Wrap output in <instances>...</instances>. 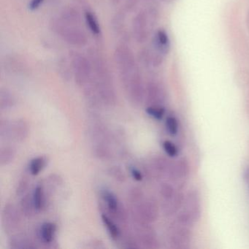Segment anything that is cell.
I'll return each mask as SVG.
<instances>
[{"mask_svg":"<svg viewBox=\"0 0 249 249\" xmlns=\"http://www.w3.org/2000/svg\"><path fill=\"white\" fill-rule=\"evenodd\" d=\"M88 57L92 65L94 85L100 101L108 106L115 104L116 92L113 77L107 61L103 55L94 48L89 50Z\"/></svg>","mask_w":249,"mask_h":249,"instance_id":"cell-1","label":"cell"},{"mask_svg":"<svg viewBox=\"0 0 249 249\" xmlns=\"http://www.w3.org/2000/svg\"><path fill=\"white\" fill-rule=\"evenodd\" d=\"M158 17V11L154 7L141 10L135 15L132 20V30L137 43H144L147 41Z\"/></svg>","mask_w":249,"mask_h":249,"instance_id":"cell-2","label":"cell"},{"mask_svg":"<svg viewBox=\"0 0 249 249\" xmlns=\"http://www.w3.org/2000/svg\"><path fill=\"white\" fill-rule=\"evenodd\" d=\"M51 30L62 40L75 47H84L88 43L87 34L79 26L67 24L59 17L50 21Z\"/></svg>","mask_w":249,"mask_h":249,"instance_id":"cell-3","label":"cell"},{"mask_svg":"<svg viewBox=\"0 0 249 249\" xmlns=\"http://www.w3.org/2000/svg\"><path fill=\"white\" fill-rule=\"evenodd\" d=\"M183 210L178 215L176 221L193 227L202 215L200 195L196 189H191L186 194L183 202Z\"/></svg>","mask_w":249,"mask_h":249,"instance_id":"cell-4","label":"cell"},{"mask_svg":"<svg viewBox=\"0 0 249 249\" xmlns=\"http://www.w3.org/2000/svg\"><path fill=\"white\" fill-rule=\"evenodd\" d=\"M71 65L75 82L79 87H85L92 81V65L88 56L79 52H71Z\"/></svg>","mask_w":249,"mask_h":249,"instance_id":"cell-5","label":"cell"},{"mask_svg":"<svg viewBox=\"0 0 249 249\" xmlns=\"http://www.w3.org/2000/svg\"><path fill=\"white\" fill-rule=\"evenodd\" d=\"M114 59L120 77L139 69L133 52L126 45H121L116 47Z\"/></svg>","mask_w":249,"mask_h":249,"instance_id":"cell-6","label":"cell"},{"mask_svg":"<svg viewBox=\"0 0 249 249\" xmlns=\"http://www.w3.org/2000/svg\"><path fill=\"white\" fill-rule=\"evenodd\" d=\"M192 227L176 221V224L172 227L169 234L170 246L175 249H188L193 239Z\"/></svg>","mask_w":249,"mask_h":249,"instance_id":"cell-7","label":"cell"},{"mask_svg":"<svg viewBox=\"0 0 249 249\" xmlns=\"http://www.w3.org/2000/svg\"><path fill=\"white\" fill-rule=\"evenodd\" d=\"M136 209L138 221L141 224H149L157 221L159 217L158 204L154 199L141 200Z\"/></svg>","mask_w":249,"mask_h":249,"instance_id":"cell-8","label":"cell"},{"mask_svg":"<svg viewBox=\"0 0 249 249\" xmlns=\"http://www.w3.org/2000/svg\"><path fill=\"white\" fill-rule=\"evenodd\" d=\"M167 91L161 83L158 81H150L145 87V99L149 106H160L167 100Z\"/></svg>","mask_w":249,"mask_h":249,"instance_id":"cell-9","label":"cell"},{"mask_svg":"<svg viewBox=\"0 0 249 249\" xmlns=\"http://www.w3.org/2000/svg\"><path fill=\"white\" fill-rule=\"evenodd\" d=\"M103 200L107 205L109 213L113 215V218L118 221H126V215L124 208L121 206L119 200L112 192L109 191H103L102 194Z\"/></svg>","mask_w":249,"mask_h":249,"instance_id":"cell-10","label":"cell"},{"mask_svg":"<svg viewBox=\"0 0 249 249\" xmlns=\"http://www.w3.org/2000/svg\"><path fill=\"white\" fill-rule=\"evenodd\" d=\"M2 221L4 229L8 232L17 230L20 224V217L14 205H5L2 213Z\"/></svg>","mask_w":249,"mask_h":249,"instance_id":"cell-11","label":"cell"},{"mask_svg":"<svg viewBox=\"0 0 249 249\" xmlns=\"http://www.w3.org/2000/svg\"><path fill=\"white\" fill-rule=\"evenodd\" d=\"M30 132L28 124L24 120L14 121L9 122L8 126V139L17 142H21L27 138Z\"/></svg>","mask_w":249,"mask_h":249,"instance_id":"cell-12","label":"cell"},{"mask_svg":"<svg viewBox=\"0 0 249 249\" xmlns=\"http://www.w3.org/2000/svg\"><path fill=\"white\" fill-rule=\"evenodd\" d=\"M153 50L162 56L168 54L170 51V40L168 34L164 29H159L153 38Z\"/></svg>","mask_w":249,"mask_h":249,"instance_id":"cell-13","label":"cell"},{"mask_svg":"<svg viewBox=\"0 0 249 249\" xmlns=\"http://www.w3.org/2000/svg\"><path fill=\"white\" fill-rule=\"evenodd\" d=\"M190 173V165L187 159L181 158L176 163H173L169 172V176L173 180H184Z\"/></svg>","mask_w":249,"mask_h":249,"instance_id":"cell-14","label":"cell"},{"mask_svg":"<svg viewBox=\"0 0 249 249\" xmlns=\"http://www.w3.org/2000/svg\"><path fill=\"white\" fill-rule=\"evenodd\" d=\"M184 198L185 196L181 192H176L171 199L164 200L162 206L164 215L170 216L176 214L183 206Z\"/></svg>","mask_w":249,"mask_h":249,"instance_id":"cell-15","label":"cell"},{"mask_svg":"<svg viewBox=\"0 0 249 249\" xmlns=\"http://www.w3.org/2000/svg\"><path fill=\"white\" fill-rule=\"evenodd\" d=\"M59 18L64 22L71 25L79 26L81 24V16L78 7L68 6L63 8Z\"/></svg>","mask_w":249,"mask_h":249,"instance_id":"cell-16","label":"cell"},{"mask_svg":"<svg viewBox=\"0 0 249 249\" xmlns=\"http://www.w3.org/2000/svg\"><path fill=\"white\" fill-rule=\"evenodd\" d=\"M148 224L145 225L143 231L140 234V241L143 247L147 249H158L160 247L159 240L155 233L151 230L146 228Z\"/></svg>","mask_w":249,"mask_h":249,"instance_id":"cell-17","label":"cell"},{"mask_svg":"<svg viewBox=\"0 0 249 249\" xmlns=\"http://www.w3.org/2000/svg\"><path fill=\"white\" fill-rule=\"evenodd\" d=\"M84 17H85L86 24L88 27L89 30L91 32L93 36L96 37H99L101 35V28H100V24L95 14L89 10H85L84 11Z\"/></svg>","mask_w":249,"mask_h":249,"instance_id":"cell-18","label":"cell"},{"mask_svg":"<svg viewBox=\"0 0 249 249\" xmlns=\"http://www.w3.org/2000/svg\"><path fill=\"white\" fill-rule=\"evenodd\" d=\"M56 224L52 222H46L40 227V234L44 243H50L53 241L56 234Z\"/></svg>","mask_w":249,"mask_h":249,"instance_id":"cell-19","label":"cell"},{"mask_svg":"<svg viewBox=\"0 0 249 249\" xmlns=\"http://www.w3.org/2000/svg\"><path fill=\"white\" fill-rule=\"evenodd\" d=\"M15 104V98L12 93L6 89L0 91V108L2 110H10Z\"/></svg>","mask_w":249,"mask_h":249,"instance_id":"cell-20","label":"cell"},{"mask_svg":"<svg viewBox=\"0 0 249 249\" xmlns=\"http://www.w3.org/2000/svg\"><path fill=\"white\" fill-rule=\"evenodd\" d=\"M21 208L23 213L27 217H31L37 211L35 205L33 195H27L21 199Z\"/></svg>","mask_w":249,"mask_h":249,"instance_id":"cell-21","label":"cell"},{"mask_svg":"<svg viewBox=\"0 0 249 249\" xmlns=\"http://www.w3.org/2000/svg\"><path fill=\"white\" fill-rule=\"evenodd\" d=\"M102 220H103V224L107 228V231H108L110 237L113 240H117L120 237V230H119L117 225L115 224L114 221L108 215H106V214L102 215Z\"/></svg>","mask_w":249,"mask_h":249,"instance_id":"cell-22","label":"cell"},{"mask_svg":"<svg viewBox=\"0 0 249 249\" xmlns=\"http://www.w3.org/2000/svg\"><path fill=\"white\" fill-rule=\"evenodd\" d=\"M16 151L13 147L4 146L0 150V164L1 166L8 165L14 161Z\"/></svg>","mask_w":249,"mask_h":249,"instance_id":"cell-23","label":"cell"},{"mask_svg":"<svg viewBox=\"0 0 249 249\" xmlns=\"http://www.w3.org/2000/svg\"><path fill=\"white\" fill-rule=\"evenodd\" d=\"M33 195L36 210L37 211H42L46 205V196L43 186L40 185L36 186Z\"/></svg>","mask_w":249,"mask_h":249,"instance_id":"cell-24","label":"cell"},{"mask_svg":"<svg viewBox=\"0 0 249 249\" xmlns=\"http://www.w3.org/2000/svg\"><path fill=\"white\" fill-rule=\"evenodd\" d=\"M171 165V163L162 157H157L154 161V167L158 174H169Z\"/></svg>","mask_w":249,"mask_h":249,"instance_id":"cell-25","label":"cell"},{"mask_svg":"<svg viewBox=\"0 0 249 249\" xmlns=\"http://www.w3.org/2000/svg\"><path fill=\"white\" fill-rule=\"evenodd\" d=\"M46 159L44 157H39L33 159L30 164V173L33 176H37L44 168L46 164Z\"/></svg>","mask_w":249,"mask_h":249,"instance_id":"cell-26","label":"cell"},{"mask_svg":"<svg viewBox=\"0 0 249 249\" xmlns=\"http://www.w3.org/2000/svg\"><path fill=\"white\" fill-rule=\"evenodd\" d=\"M145 111L150 116L157 120H161L165 114V109L164 106H149L147 107Z\"/></svg>","mask_w":249,"mask_h":249,"instance_id":"cell-27","label":"cell"},{"mask_svg":"<svg viewBox=\"0 0 249 249\" xmlns=\"http://www.w3.org/2000/svg\"><path fill=\"white\" fill-rule=\"evenodd\" d=\"M11 248L13 249H33L35 246H33V243L27 240L26 237H16L11 240Z\"/></svg>","mask_w":249,"mask_h":249,"instance_id":"cell-28","label":"cell"},{"mask_svg":"<svg viewBox=\"0 0 249 249\" xmlns=\"http://www.w3.org/2000/svg\"><path fill=\"white\" fill-rule=\"evenodd\" d=\"M166 128L172 136H176L178 132V122L175 116H169L166 119Z\"/></svg>","mask_w":249,"mask_h":249,"instance_id":"cell-29","label":"cell"},{"mask_svg":"<svg viewBox=\"0 0 249 249\" xmlns=\"http://www.w3.org/2000/svg\"><path fill=\"white\" fill-rule=\"evenodd\" d=\"M176 194V189L170 183H164L161 184L160 187V195L164 200L171 199Z\"/></svg>","mask_w":249,"mask_h":249,"instance_id":"cell-30","label":"cell"},{"mask_svg":"<svg viewBox=\"0 0 249 249\" xmlns=\"http://www.w3.org/2000/svg\"><path fill=\"white\" fill-rule=\"evenodd\" d=\"M162 147L163 149L169 157H172V158L177 157L178 154V150L177 146L172 141H164Z\"/></svg>","mask_w":249,"mask_h":249,"instance_id":"cell-31","label":"cell"},{"mask_svg":"<svg viewBox=\"0 0 249 249\" xmlns=\"http://www.w3.org/2000/svg\"><path fill=\"white\" fill-rule=\"evenodd\" d=\"M59 67L62 78H65V79L69 78L71 75V69H70L68 62L62 59L59 63Z\"/></svg>","mask_w":249,"mask_h":249,"instance_id":"cell-32","label":"cell"},{"mask_svg":"<svg viewBox=\"0 0 249 249\" xmlns=\"http://www.w3.org/2000/svg\"><path fill=\"white\" fill-rule=\"evenodd\" d=\"M29 187V180L27 178H23L18 183V186L17 189V194L18 196H21L27 192Z\"/></svg>","mask_w":249,"mask_h":249,"instance_id":"cell-33","label":"cell"},{"mask_svg":"<svg viewBox=\"0 0 249 249\" xmlns=\"http://www.w3.org/2000/svg\"><path fill=\"white\" fill-rule=\"evenodd\" d=\"M109 173H110L112 177L114 178L116 180H119V181H124L126 178L124 173L122 171V169L119 168V167H113V168L110 169Z\"/></svg>","mask_w":249,"mask_h":249,"instance_id":"cell-34","label":"cell"},{"mask_svg":"<svg viewBox=\"0 0 249 249\" xmlns=\"http://www.w3.org/2000/svg\"><path fill=\"white\" fill-rule=\"evenodd\" d=\"M138 0H124V4L122 8L126 12H131L135 9V7L138 5Z\"/></svg>","mask_w":249,"mask_h":249,"instance_id":"cell-35","label":"cell"},{"mask_svg":"<svg viewBox=\"0 0 249 249\" xmlns=\"http://www.w3.org/2000/svg\"><path fill=\"white\" fill-rule=\"evenodd\" d=\"M45 0H30L29 3L28 8L30 11H36L40 8Z\"/></svg>","mask_w":249,"mask_h":249,"instance_id":"cell-36","label":"cell"},{"mask_svg":"<svg viewBox=\"0 0 249 249\" xmlns=\"http://www.w3.org/2000/svg\"><path fill=\"white\" fill-rule=\"evenodd\" d=\"M131 174H132L133 178L138 180V181H141V180H142V173H141L138 169L135 168V167L132 168V170H131Z\"/></svg>","mask_w":249,"mask_h":249,"instance_id":"cell-37","label":"cell"},{"mask_svg":"<svg viewBox=\"0 0 249 249\" xmlns=\"http://www.w3.org/2000/svg\"><path fill=\"white\" fill-rule=\"evenodd\" d=\"M243 178H244V180H246V181L249 182V167L246 169V171H245Z\"/></svg>","mask_w":249,"mask_h":249,"instance_id":"cell-38","label":"cell"},{"mask_svg":"<svg viewBox=\"0 0 249 249\" xmlns=\"http://www.w3.org/2000/svg\"><path fill=\"white\" fill-rule=\"evenodd\" d=\"M122 0H112V2H113V5H117L122 2Z\"/></svg>","mask_w":249,"mask_h":249,"instance_id":"cell-39","label":"cell"},{"mask_svg":"<svg viewBox=\"0 0 249 249\" xmlns=\"http://www.w3.org/2000/svg\"><path fill=\"white\" fill-rule=\"evenodd\" d=\"M162 2H165V3H170V2H173L174 0H161Z\"/></svg>","mask_w":249,"mask_h":249,"instance_id":"cell-40","label":"cell"},{"mask_svg":"<svg viewBox=\"0 0 249 249\" xmlns=\"http://www.w3.org/2000/svg\"><path fill=\"white\" fill-rule=\"evenodd\" d=\"M145 1H148V2H149V1H153V0H145Z\"/></svg>","mask_w":249,"mask_h":249,"instance_id":"cell-41","label":"cell"}]
</instances>
